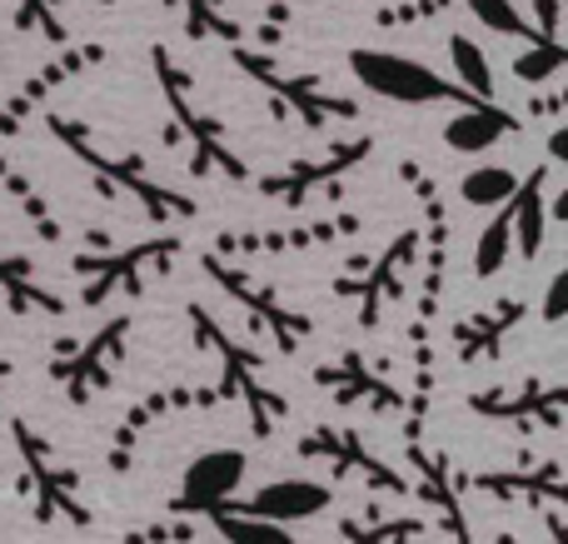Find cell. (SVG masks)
<instances>
[{
	"label": "cell",
	"instance_id": "1",
	"mask_svg": "<svg viewBox=\"0 0 568 544\" xmlns=\"http://www.w3.org/2000/svg\"><path fill=\"white\" fill-rule=\"evenodd\" d=\"M349 70L369 95L394 100V105H439V100H454V105H474V95L459 85V80H444L439 70L419 66V60L399 56V50H349Z\"/></svg>",
	"mask_w": 568,
	"mask_h": 544
},
{
	"label": "cell",
	"instance_id": "2",
	"mask_svg": "<svg viewBox=\"0 0 568 544\" xmlns=\"http://www.w3.org/2000/svg\"><path fill=\"white\" fill-rule=\"evenodd\" d=\"M155 75H160V90H165V105H170V125L180 135L195 140V170H225V175H240V160L230 155V140H225V125H220L210 110L195 105V85L190 75L170 60L165 46H155Z\"/></svg>",
	"mask_w": 568,
	"mask_h": 544
},
{
	"label": "cell",
	"instance_id": "3",
	"mask_svg": "<svg viewBox=\"0 0 568 544\" xmlns=\"http://www.w3.org/2000/svg\"><path fill=\"white\" fill-rule=\"evenodd\" d=\"M50 125V135H60L70 150H75L80 160H85L90 170H100V175L110 180V185H120V190H130V195L140 200V205L150 210V215H170V210H180V215H190L195 210V200H185V195H175V190H165V185H155V180L145 175V160H110V155H100V145L90 140V130L85 125H75V120H65V115H50L45 120Z\"/></svg>",
	"mask_w": 568,
	"mask_h": 544
},
{
	"label": "cell",
	"instance_id": "4",
	"mask_svg": "<svg viewBox=\"0 0 568 544\" xmlns=\"http://www.w3.org/2000/svg\"><path fill=\"white\" fill-rule=\"evenodd\" d=\"M235 66L245 70L250 80H260V85H265L270 95L280 100V105H290L294 115H300L310 130L329 125L334 115H354V110H359V105H354V100L329 95V90H324L314 75H284V70L275 66V60H265V56H250V50H235Z\"/></svg>",
	"mask_w": 568,
	"mask_h": 544
},
{
	"label": "cell",
	"instance_id": "5",
	"mask_svg": "<svg viewBox=\"0 0 568 544\" xmlns=\"http://www.w3.org/2000/svg\"><path fill=\"white\" fill-rule=\"evenodd\" d=\"M245 450H205V455L190 460L185 480H180V495H175V510L180 515H210V510L230 505V495H235L240 485H245Z\"/></svg>",
	"mask_w": 568,
	"mask_h": 544
},
{
	"label": "cell",
	"instance_id": "6",
	"mask_svg": "<svg viewBox=\"0 0 568 544\" xmlns=\"http://www.w3.org/2000/svg\"><path fill=\"white\" fill-rule=\"evenodd\" d=\"M329 485H320V480H270L265 490H255V495L245 500V515H260V520H275V525H304V520L324 515L329 510Z\"/></svg>",
	"mask_w": 568,
	"mask_h": 544
},
{
	"label": "cell",
	"instance_id": "7",
	"mask_svg": "<svg viewBox=\"0 0 568 544\" xmlns=\"http://www.w3.org/2000/svg\"><path fill=\"white\" fill-rule=\"evenodd\" d=\"M514 130H519V120H514L509 110H499L494 100H474V105H464L459 115L444 125V145L459 150V155H484L489 145L509 140Z\"/></svg>",
	"mask_w": 568,
	"mask_h": 544
},
{
	"label": "cell",
	"instance_id": "8",
	"mask_svg": "<svg viewBox=\"0 0 568 544\" xmlns=\"http://www.w3.org/2000/svg\"><path fill=\"white\" fill-rule=\"evenodd\" d=\"M364 155H369V140H339L324 160H310V165H294V170H284V175L265 180V190L270 195H284V200H304L314 185H324L329 175H344V170L359 165Z\"/></svg>",
	"mask_w": 568,
	"mask_h": 544
},
{
	"label": "cell",
	"instance_id": "9",
	"mask_svg": "<svg viewBox=\"0 0 568 544\" xmlns=\"http://www.w3.org/2000/svg\"><path fill=\"white\" fill-rule=\"evenodd\" d=\"M549 170L554 165H539L529 175V185L519 180V190H514V200H509V210H514V245H519L524 260H534L544 250V225H549L544 190H549Z\"/></svg>",
	"mask_w": 568,
	"mask_h": 544
},
{
	"label": "cell",
	"instance_id": "10",
	"mask_svg": "<svg viewBox=\"0 0 568 544\" xmlns=\"http://www.w3.org/2000/svg\"><path fill=\"white\" fill-rule=\"evenodd\" d=\"M95 60H100V50H95V46H90V50H65V56H55V60H50L45 70H40L36 80H30L26 90H20L16 100H10V110H6V115H0V130H6V135H10V130H16L20 120H26V110L36 105V100L45 95V90H55L60 80L80 75V70H85V66H95Z\"/></svg>",
	"mask_w": 568,
	"mask_h": 544
},
{
	"label": "cell",
	"instance_id": "11",
	"mask_svg": "<svg viewBox=\"0 0 568 544\" xmlns=\"http://www.w3.org/2000/svg\"><path fill=\"white\" fill-rule=\"evenodd\" d=\"M215 530L225 535V544H300L290 535V525H275V520H260V515H245V510H210Z\"/></svg>",
	"mask_w": 568,
	"mask_h": 544
},
{
	"label": "cell",
	"instance_id": "12",
	"mask_svg": "<svg viewBox=\"0 0 568 544\" xmlns=\"http://www.w3.org/2000/svg\"><path fill=\"white\" fill-rule=\"evenodd\" d=\"M514 190H519V175L509 165H474L459 180V200L474 210H499L504 200H514Z\"/></svg>",
	"mask_w": 568,
	"mask_h": 544
},
{
	"label": "cell",
	"instance_id": "13",
	"mask_svg": "<svg viewBox=\"0 0 568 544\" xmlns=\"http://www.w3.org/2000/svg\"><path fill=\"white\" fill-rule=\"evenodd\" d=\"M449 60H454L459 85L469 90L474 100H494V66L469 36H449Z\"/></svg>",
	"mask_w": 568,
	"mask_h": 544
},
{
	"label": "cell",
	"instance_id": "14",
	"mask_svg": "<svg viewBox=\"0 0 568 544\" xmlns=\"http://www.w3.org/2000/svg\"><path fill=\"white\" fill-rule=\"evenodd\" d=\"M469 6V16L479 20L484 30H494V36H509V40H544L539 36V26H534L529 16H519V6L514 0H464Z\"/></svg>",
	"mask_w": 568,
	"mask_h": 544
},
{
	"label": "cell",
	"instance_id": "15",
	"mask_svg": "<svg viewBox=\"0 0 568 544\" xmlns=\"http://www.w3.org/2000/svg\"><path fill=\"white\" fill-rule=\"evenodd\" d=\"M509 250H514V210H509V200H504L499 215H494L489 230L479 235V250H474V275L479 280L499 275L504 260H509Z\"/></svg>",
	"mask_w": 568,
	"mask_h": 544
},
{
	"label": "cell",
	"instance_id": "16",
	"mask_svg": "<svg viewBox=\"0 0 568 544\" xmlns=\"http://www.w3.org/2000/svg\"><path fill=\"white\" fill-rule=\"evenodd\" d=\"M175 10H185V26H190V36L195 40H205V36H235V20L225 16V0H170Z\"/></svg>",
	"mask_w": 568,
	"mask_h": 544
},
{
	"label": "cell",
	"instance_id": "17",
	"mask_svg": "<svg viewBox=\"0 0 568 544\" xmlns=\"http://www.w3.org/2000/svg\"><path fill=\"white\" fill-rule=\"evenodd\" d=\"M564 46L559 40H534L524 56H514V75L529 80V85H539V80H554L564 70Z\"/></svg>",
	"mask_w": 568,
	"mask_h": 544
},
{
	"label": "cell",
	"instance_id": "18",
	"mask_svg": "<svg viewBox=\"0 0 568 544\" xmlns=\"http://www.w3.org/2000/svg\"><path fill=\"white\" fill-rule=\"evenodd\" d=\"M55 10H60V0H16V26L20 30H40V36L60 40L65 30H60Z\"/></svg>",
	"mask_w": 568,
	"mask_h": 544
},
{
	"label": "cell",
	"instance_id": "19",
	"mask_svg": "<svg viewBox=\"0 0 568 544\" xmlns=\"http://www.w3.org/2000/svg\"><path fill=\"white\" fill-rule=\"evenodd\" d=\"M160 250H175V240H150V245H135V250H130V265H140V260H145V255H160ZM105 270H110V275L100 280V285H90V290H85V300H105L110 280H120V275H125V260H110Z\"/></svg>",
	"mask_w": 568,
	"mask_h": 544
},
{
	"label": "cell",
	"instance_id": "20",
	"mask_svg": "<svg viewBox=\"0 0 568 544\" xmlns=\"http://www.w3.org/2000/svg\"><path fill=\"white\" fill-rule=\"evenodd\" d=\"M568 310V270H554L549 290H544V325H559Z\"/></svg>",
	"mask_w": 568,
	"mask_h": 544
},
{
	"label": "cell",
	"instance_id": "21",
	"mask_svg": "<svg viewBox=\"0 0 568 544\" xmlns=\"http://www.w3.org/2000/svg\"><path fill=\"white\" fill-rule=\"evenodd\" d=\"M534 6V26L544 40H559V0H529Z\"/></svg>",
	"mask_w": 568,
	"mask_h": 544
}]
</instances>
